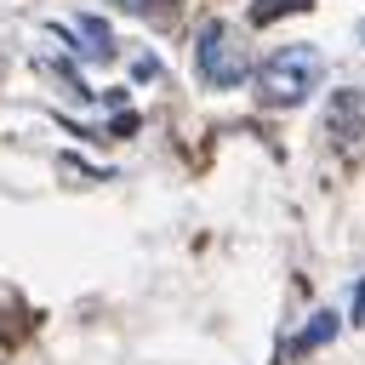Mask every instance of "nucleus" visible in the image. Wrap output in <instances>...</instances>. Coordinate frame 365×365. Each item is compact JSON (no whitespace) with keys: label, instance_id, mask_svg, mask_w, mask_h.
I'll return each mask as SVG.
<instances>
[{"label":"nucleus","instance_id":"1","mask_svg":"<svg viewBox=\"0 0 365 365\" xmlns=\"http://www.w3.org/2000/svg\"><path fill=\"white\" fill-rule=\"evenodd\" d=\"M325 80V57L314 46H279L262 68H257V97L268 108H297L314 97V86Z\"/></svg>","mask_w":365,"mask_h":365},{"label":"nucleus","instance_id":"2","mask_svg":"<svg viewBox=\"0 0 365 365\" xmlns=\"http://www.w3.org/2000/svg\"><path fill=\"white\" fill-rule=\"evenodd\" d=\"M194 68H200L205 86H245V74H251L245 40H234L228 23H205L200 40H194Z\"/></svg>","mask_w":365,"mask_h":365},{"label":"nucleus","instance_id":"3","mask_svg":"<svg viewBox=\"0 0 365 365\" xmlns=\"http://www.w3.org/2000/svg\"><path fill=\"white\" fill-rule=\"evenodd\" d=\"M51 34H63L86 63H108V57H114V40H108V29H103L97 17H74L68 29H51Z\"/></svg>","mask_w":365,"mask_h":365},{"label":"nucleus","instance_id":"4","mask_svg":"<svg viewBox=\"0 0 365 365\" xmlns=\"http://www.w3.org/2000/svg\"><path fill=\"white\" fill-rule=\"evenodd\" d=\"M314 0H251V23L262 29V23H274L279 11H308Z\"/></svg>","mask_w":365,"mask_h":365},{"label":"nucleus","instance_id":"5","mask_svg":"<svg viewBox=\"0 0 365 365\" xmlns=\"http://www.w3.org/2000/svg\"><path fill=\"white\" fill-rule=\"evenodd\" d=\"M336 336V314H319L314 325H302V336H297V348H319V342H331Z\"/></svg>","mask_w":365,"mask_h":365},{"label":"nucleus","instance_id":"6","mask_svg":"<svg viewBox=\"0 0 365 365\" xmlns=\"http://www.w3.org/2000/svg\"><path fill=\"white\" fill-rule=\"evenodd\" d=\"M354 314L365 319V279H359V297H354Z\"/></svg>","mask_w":365,"mask_h":365},{"label":"nucleus","instance_id":"7","mask_svg":"<svg viewBox=\"0 0 365 365\" xmlns=\"http://www.w3.org/2000/svg\"><path fill=\"white\" fill-rule=\"evenodd\" d=\"M114 6H125V11H148V0H114Z\"/></svg>","mask_w":365,"mask_h":365}]
</instances>
